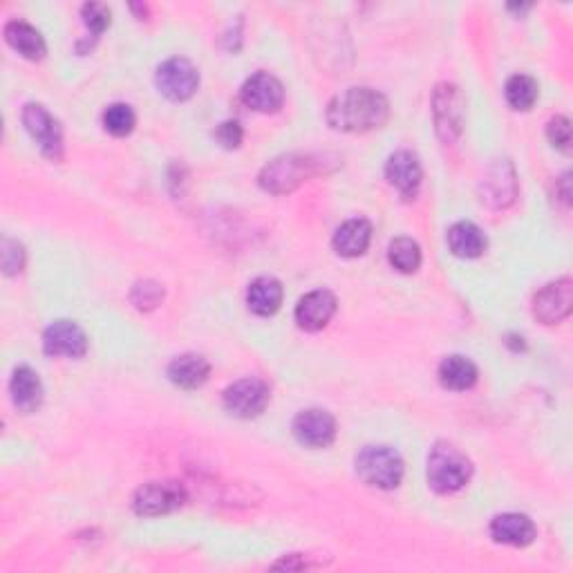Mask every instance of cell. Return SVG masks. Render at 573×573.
Listing matches in <instances>:
<instances>
[{
  "mask_svg": "<svg viewBox=\"0 0 573 573\" xmlns=\"http://www.w3.org/2000/svg\"><path fill=\"white\" fill-rule=\"evenodd\" d=\"M390 117V103L372 88H350L327 106V124L343 133H368Z\"/></svg>",
  "mask_w": 573,
  "mask_h": 573,
  "instance_id": "obj_1",
  "label": "cell"
},
{
  "mask_svg": "<svg viewBox=\"0 0 573 573\" xmlns=\"http://www.w3.org/2000/svg\"><path fill=\"white\" fill-rule=\"evenodd\" d=\"M473 464L462 450L450 444H437L428 455V484L432 491L450 495L471 482Z\"/></svg>",
  "mask_w": 573,
  "mask_h": 573,
  "instance_id": "obj_2",
  "label": "cell"
},
{
  "mask_svg": "<svg viewBox=\"0 0 573 573\" xmlns=\"http://www.w3.org/2000/svg\"><path fill=\"white\" fill-rule=\"evenodd\" d=\"M403 471L406 468H403L401 455L390 446H365L356 455V475L368 486L381 488V491L397 488L403 479Z\"/></svg>",
  "mask_w": 573,
  "mask_h": 573,
  "instance_id": "obj_3",
  "label": "cell"
},
{
  "mask_svg": "<svg viewBox=\"0 0 573 573\" xmlns=\"http://www.w3.org/2000/svg\"><path fill=\"white\" fill-rule=\"evenodd\" d=\"M318 162L312 155H296L289 153L283 157H276L269 162L260 173V186L267 193L285 195L296 191L300 184L309 180L314 173H318Z\"/></svg>",
  "mask_w": 573,
  "mask_h": 573,
  "instance_id": "obj_4",
  "label": "cell"
},
{
  "mask_svg": "<svg viewBox=\"0 0 573 573\" xmlns=\"http://www.w3.org/2000/svg\"><path fill=\"white\" fill-rule=\"evenodd\" d=\"M186 491L177 482H150L144 484L133 497V509L142 518H157V515L173 513L184 506Z\"/></svg>",
  "mask_w": 573,
  "mask_h": 573,
  "instance_id": "obj_5",
  "label": "cell"
},
{
  "mask_svg": "<svg viewBox=\"0 0 573 573\" xmlns=\"http://www.w3.org/2000/svg\"><path fill=\"white\" fill-rule=\"evenodd\" d=\"M23 124L34 142L39 144L41 153L50 157L52 162H59L63 157V133L59 121L41 103H27L23 108Z\"/></svg>",
  "mask_w": 573,
  "mask_h": 573,
  "instance_id": "obj_6",
  "label": "cell"
},
{
  "mask_svg": "<svg viewBox=\"0 0 573 573\" xmlns=\"http://www.w3.org/2000/svg\"><path fill=\"white\" fill-rule=\"evenodd\" d=\"M155 83L159 92L171 101H186L195 95L197 86H200V74H197L195 65L186 59H168L159 65Z\"/></svg>",
  "mask_w": 573,
  "mask_h": 573,
  "instance_id": "obj_7",
  "label": "cell"
},
{
  "mask_svg": "<svg viewBox=\"0 0 573 573\" xmlns=\"http://www.w3.org/2000/svg\"><path fill=\"white\" fill-rule=\"evenodd\" d=\"M269 403V388L260 379H240L224 390V408L233 417L253 419L265 412Z\"/></svg>",
  "mask_w": 573,
  "mask_h": 573,
  "instance_id": "obj_8",
  "label": "cell"
},
{
  "mask_svg": "<svg viewBox=\"0 0 573 573\" xmlns=\"http://www.w3.org/2000/svg\"><path fill=\"white\" fill-rule=\"evenodd\" d=\"M573 287L571 278H560L556 283L544 285L533 298V316L544 325L560 323L571 314Z\"/></svg>",
  "mask_w": 573,
  "mask_h": 573,
  "instance_id": "obj_9",
  "label": "cell"
},
{
  "mask_svg": "<svg viewBox=\"0 0 573 573\" xmlns=\"http://www.w3.org/2000/svg\"><path fill=\"white\" fill-rule=\"evenodd\" d=\"M240 97L244 106H249L256 112H276L283 108L285 101V88L276 77L269 72H258L244 81L240 90Z\"/></svg>",
  "mask_w": 573,
  "mask_h": 573,
  "instance_id": "obj_10",
  "label": "cell"
},
{
  "mask_svg": "<svg viewBox=\"0 0 573 573\" xmlns=\"http://www.w3.org/2000/svg\"><path fill=\"white\" fill-rule=\"evenodd\" d=\"M294 435L303 446L327 448L336 439V421L327 410H303L294 419Z\"/></svg>",
  "mask_w": 573,
  "mask_h": 573,
  "instance_id": "obj_11",
  "label": "cell"
},
{
  "mask_svg": "<svg viewBox=\"0 0 573 573\" xmlns=\"http://www.w3.org/2000/svg\"><path fill=\"white\" fill-rule=\"evenodd\" d=\"M435 121L439 135L446 142H453L462 133V121H464V97L459 88L444 83L435 92Z\"/></svg>",
  "mask_w": 573,
  "mask_h": 573,
  "instance_id": "obj_12",
  "label": "cell"
},
{
  "mask_svg": "<svg viewBox=\"0 0 573 573\" xmlns=\"http://www.w3.org/2000/svg\"><path fill=\"white\" fill-rule=\"evenodd\" d=\"M43 350L50 356H70L81 359L88 352V338L77 323L56 321L43 334Z\"/></svg>",
  "mask_w": 573,
  "mask_h": 573,
  "instance_id": "obj_13",
  "label": "cell"
},
{
  "mask_svg": "<svg viewBox=\"0 0 573 573\" xmlns=\"http://www.w3.org/2000/svg\"><path fill=\"white\" fill-rule=\"evenodd\" d=\"M336 314V298L332 291L316 289L298 300L296 305V323L305 332H318L327 327Z\"/></svg>",
  "mask_w": 573,
  "mask_h": 573,
  "instance_id": "obj_14",
  "label": "cell"
},
{
  "mask_svg": "<svg viewBox=\"0 0 573 573\" xmlns=\"http://www.w3.org/2000/svg\"><path fill=\"white\" fill-rule=\"evenodd\" d=\"M385 177L403 197H412L424 180V171H421V162L415 153L410 150H397L390 155L388 164H385Z\"/></svg>",
  "mask_w": 573,
  "mask_h": 573,
  "instance_id": "obj_15",
  "label": "cell"
},
{
  "mask_svg": "<svg viewBox=\"0 0 573 573\" xmlns=\"http://www.w3.org/2000/svg\"><path fill=\"white\" fill-rule=\"evenodd\" d=\"M491 538L509 547H529L535 540V524L522 513H502L491 522Z\"/></svg>",
  "mask_w": 573,
  "mask_h": 573,
  "instance_id": "obj_16",
  "label": "cell"
},
{
  "mask_svg": "<svg viewBox=\"0 0 573 573\" xmlns=\"http://www.w3.org/2000/svg\"><path fill=\"white\" fill-rule=\"evenodd\" d=\"M9 392H12V401L14 406L30 415V412H36L41 408L43 403V383L32 368L27 365H21L16 368L12 374V381H9Z\"/></svg>",
  "mask_w": 573,
  "mask_h": 573,
  "instance_id": "obj_17",
  "label": "cell"
},
{
  "mask_svg": "<svg viewBox=\"0 0 573 573\" xmlns=\"http://www.w3.org/2000/svg\"><path fill=\"white\" fill-rule=\"evenodd\" d=\"M372 224L363 218L343 222L334 233V251L343 258H359L370 247Z\"/></svg>",
  "mask_w": 573,
  "mask_h": 573,
  "instance_id": "obj_18",
  "label": "cell"
},
{
  "mask_svg": "<svg viewBox=\"0 0 573 573\" xmlns=\"http://www.w3.org/2000/svg\"><path fill=\"white\" fill-rule=\"evenodd\" d=\"M211 374V365L200 354H182L168 365V379L182 390L202 388Z\"/></svg>",
  "mask_w": 573,
  "mask_h": 573,
  "instance_id": "obj_19",
  "label": "cell"
},
{
  "mask_svg": "<svg viewBox=\"0 0 573 573\" xmlns=\"http://www.w3.org/2000/svg\"><path fill=\"white\" fill-rule=\"evenodd\" d=\"M5 41L9 43V48H14L18 54L30 61H41L45 52H48L41 32L23 21H9L5 25Z\"/></svg>",
  "mask_w": 573,
  "mask_h": 573,
  "instance_id": "obj_20",
  "label": "cell"
},
{
  "mask_svg": "<svg viewBox=\"0 0 573 573\" xmlns=\"http://www.w3.org/2000/svg\"><path fill=\"white\" fill-rule=\"evenodd\" d=\"M247 305L253 314L274 316L283 305V285L276 278H256L247 289Z\"/></svg>",
  "mask_w": 573,
  "mask_h": 573,
  "instance_id": "obj_21",
  "label": "cell"
},
{
  "mask_svg": "<svg viewBox=\"0 0 573 573\" xmlns=\"http://www.w3.org/2000/svg\"><path fill=\"white\" fill-rule=\"evenodd\" d=\"M484 189H486L484 200L488 204L497 206V209L509 206L515 200V193H518V184H515V173L511 164L502 162L491 168V173H488L484 180Z\"/></svg>",
  "mask_w": 573,
  "mask_h": 573,
  "instance_id": "obj_22",
  "label": "cell"
},
{
  "mask_svg": "<svg viewBox=\"0 0 573 573\" xmlns=\"http://www.w3.org/2000/svg\"><path fill=\"white\" fill-rule=\"evenodd\" d=\"M448 247L457 258H479L486 251V236L473 222H457L448 231Z\"/></svg>",
  "mask_w": 573,
  "mask_h": 573,
  "instance_id": "obj_23",
  "label": "cell"
},
{
  "mask_svg": "<svg viewBox=\"0 0 573 573\" xmlns=\"http://www.w3.org/2000/svg\"><path fill=\"white\" fill-rule=\"evenodd\" d=\"M477 368L471 359L466 356H448L439 365V381L446 390L453 392H466L477 383Z\"/></svg>",
  "mask_w": 573,
  "mask_h": 573,
  "instance_id": "obj_24",
  "label": "cell"
},
{
  "mask_svg": "<svg viewBox=\"0 0 573 573\" xmlns=\"http://www.w3.org/2000/svg\"><path fill=\"white\" fill-rule=\"evenodd\" d=\"M504 95L513 110H522V112L531 110L533 103L538 101V95H540L538 81L529 77V74H515V77L506 81Z\"/></svg>",
  "mask_w": 573,
  "mask_h": 573,
  "instance_id": "obj_25",
  "label": "cell"
},
{
  "mask_svg": "<svg viewBox=\"0 0 573 573\" xmlns=\"http://www.w3.org/2000/svg\"><path fill=\"white\" fill-rule=\"evenodd\" d=\"M388 260L401 274H412L421 265V247L412 238H394L388 247Z\"/></svg>",
  "mask_w": 573,
  "mask_h": 573,
  "instance_id": "obj_26",
  "label": "cell"
},
{
  "mask_svg": "<svg viewBox=\"0 0 573 573\" xmlns=\"http://www.w3.org/2000/svg\"><path fill=\"white\" fill-rule=\"evenodd\" d=\"M135 121L137 117L128 103H112V106H108V110L103 112V126L115 137H126L133 133Z\"/></svg>",
  "mask_w": 573,
  "mask_h": 573,
  "instance_id": "obj_27",
  "label": "cell"
},
{
  "mask_svg": "<svg viewBox=\"0 0 573 573\" xmlns=\"http://www.w3.org/2000/svg\"><path fill=\"white\" fill-rule=\"evenodd\" d=\"M81 16H83V23H86L88 30L97 36L110 25V9H108V5H103V3L83 5Z\"/></svg>",
  "mask_w": 573,
  "mask_h": 573,
  "instance_id": "obj_28",
  "label": "cell"
},
{
  "mask_svg": "<svg viewBox=\"0 0 573 573\" xmlns=\"http://www.w3.org/2000/svg\"><path fill=\"white\" fill-rule=\"evenodd\" d=\"M164 298V289L153 280H144V283L135 285L133 289V303L139 309H155Z\"/></svg>",
  "mask_w": 573,
  "mask_h": 573,
  "instance_id": "obj_29",
  "label": "cell"
},
{
  "mask_svg": "<svg viewBox=\"0 0 573 573\" xmlns=\"http://www.w3.org/2000/svg\"><path fill=\"white\" fill-rule=\"evenodd\" d=\"M547 135H549L553 146L560 148L562 153H569V148H571V124H569L567 117H553L549 121Z\"/></svg>",
  "mask_w": 573,
  "mask_h": 573,
  "instance_id": "obj_30",
  "label": "cell"
},
{
  "mask_svg": "<svg viewBox=\"0 0 573 573\" xmlns=\"http://www.w3.org/2000/svg\"><path fill=\"white\" fill-rule=\"evenodd\" d=\"M25 265V251L16 240H3V269L7 276H14Z\"/></svg>",
  "mask_w": 573,
  "mask_h": 573,
  "instance_id": "obj_31",
  "label": "cell"
},
{
  "mask_svg": "<svg viewBox=\"0 0 573 573\" xmlns=\"http://www.w3.org/2000/svg\"><path fill=\"white\" fill-rule=\"evenodd\" d=\"M215 137H218V142L224 146V148H238L242 144V126L238 124V121H224V124H220V128L215 130Z\"/></svg>",
  "mask_w": 573,
  "mask_h": 573,
  "instance_id": "obj_32",
  "label": "cell"
}]
</instances>
